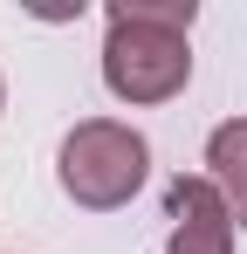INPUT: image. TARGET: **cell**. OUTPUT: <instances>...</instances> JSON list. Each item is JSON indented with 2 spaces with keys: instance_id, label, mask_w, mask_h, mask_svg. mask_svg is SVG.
<instances>
[{
  "instance_id": "cell-2",
  "label": "cell",
  "mask_w": 247,
  "mask_h": 254,
  "mask_svg": "<svg viewBox=\"0 0 247 254\" xmlns=\"http://www.w3.org/2000/svg\"><path fill=\"white\" fill-rule=\"evenodd\" d=\"M144 172H151V144L137 137L130 124L117 117H89L62 137V151H55V179H62V192L89 213H110L124 206L137 186H144Z\"/></svg>"
},
{
  "instance_id": "cell-4",
  "label": "cell",
  "mask_w": 247,
  "mask_h": 254,
  "mask_svg": "<svg viewBox=\"0 0 247 254\" xmlns=\"http://www.w3.org/2000/svg\"><path fill=\"white\" fill-rule=\"evenodd\" d=\"M206 179L220 186V199L234 213V227L247 234V117H227L206 137Z\"/></svg>"
},
{
  "instance_id": "cell-1",
  "label": "cell",
  "mask_w": 247,
  "mask_h": 254,
  "mask_svg": "<svg viewBox=\"0 0 247 254\" xmlns=\"http://www.w3.org/2000/svg\"><path fill=\"white\" fill-rule=\"evenodd\" d=\"M192 0H110L103 83L117 103H172L192 83Z\"/></svg>"
},
{
  "instance_id": "cell-3",
  "label": "cell",
  "mask_w": 247,
  "mask_h": 254,
  "mask_svg": "<svg viewBox=\"0 0 247 254\" xmlns=\"http://www.w3.org/2000/svg\"><path fill=\"white\" fill-rule=\"evenodd\" d=\"M165 213H172V241L165 254H234V213L220 199V186L206 172H179L165 186Z\"/></svg>"
},
{
  "instance_id": "cell-5",
  "label": "cell",
  "mask_w": 247,
  "mask_h": 254,
  "mask_svg": "<svg viewBox=\"0 0 247 254\" xmlns=\"http://www.w3.org/2000/svg\"><path fill=\"white\" fill-rule=\"evenodd\" d=\"M0 103H7V89H0Z\"/></svg>"
}]
</instances>
